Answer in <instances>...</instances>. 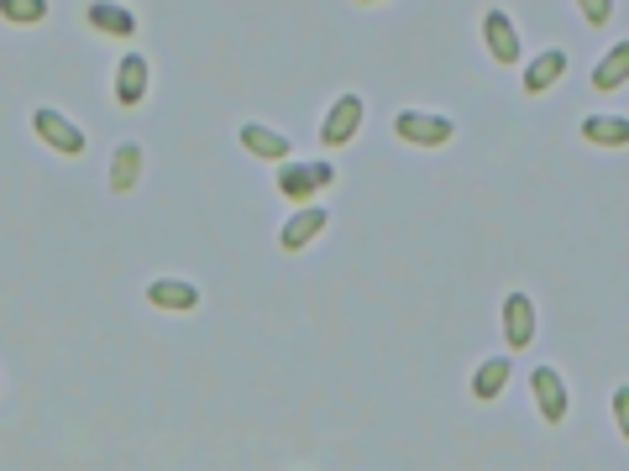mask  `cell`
Wrapping results in <instances>:
<instances>
[{"label":"cell","mask_w":629,"mask_h":471,"mask_svg":"<svg viewBox=\"0 0 629 471\" xmlns=\"http://www.w3.org/2000/svg\"><path fill=\"white\" fill-rule=\"evenodd\" d=\"M393 137L410 142V147H446L456 137V126L446 116H431V111H399L393 116Z\"/></svg>","instance_id":"6da1fadb"},{"label":"cell","mask_w":629,"mask_h":471,"mask_svg":"<svg viewBox=\"0 0 629 471\" xmlns=\"http://www.w3.org/2000/svg\"><path fill=\"white\" fill-rule=\"evenodd\" d=\"M32 132L42 137V147H53V153H63V157H79L84 147H90V137L79 132L74 121L63 116V111H48V105L32 116Z\"/></svg>","instance_id":"7a4b0ae2"},{"label":"cell","mask_w":629,"mask_h":471,"mask_svg":"<svg viewBox=\"0 0 629 471\" xmlns=\"http://www.w3.org/2000/svg\"><path fill=\"white\" fill-rule=\"evenodd\" d=\"M331 184H336L331 163H289V168L278 174L283 199H310V195H320V189H331Z\"/></svg>","instance_id":"3957f363"},{"label":"cell","mask_w":629,"mask_h":471,"mask_svg":"<svg viewBox=\"0 0 629 471\" xmlns=\"http://www.w3.org/2000/svg\"><path fill=\"white\" fill-rule=\"evenodd\" d=\"M357 126H362V95H336V105L320 121V142L326 147H347L357 137Z\"/></svg>","instance_id":"277c9868"},{"label":"cell","mask_w":629,"mask_h":471,"mask_svg":"<svg viewBox=\"0 0 629 471\" xmlns=\"http://www.w3.org/2000/svg\"><path fill=\"white\" fill-rule=\"evenodd\" d=\"M530 388H535V409L546 414V425H561L567 419V383H561V373L556 367H535Z\"/></svg>","instance_id":"5b68a950"},{"label":"cell","mask_w":629,"mask_h":471,"mask_svg":"<svg viewBox=\"0 0 629 471\" xmlns=\"http://www.w3.org/2000/svg\"><path fill=\"white\" fill-rule=\"evenodd\" d=\"M535 341V304L530 294H509L504 299V346L509 352H525Z\"/></svg>","instance_id":"8992f818"},{"label":"cell","mask_w":629,"mask_h":471,"mask_svg":"<svg viewBox=\"0 0 629 471\" xmlns=\"http://www.w3.org/2000/svg\"><path fill=\"white\" fill-rule=\"evenodd\" d=\"M147 100V59L142 53H121L116 63V105L121 111H137Z\"/></svg>","instance_id":"52a82bcc"},{"label":"cell","mask_w":629,"mask_h":471,"mask_svg":"<svg viewBox=\"0 0 629 471\" xmlns=\"http://www.w3.org/2000/svg\"><path fill=\"white\" fill-rule=\"evenodd\" d=\"M483 42H488V59L493 63H519V32H514V21L504 11H488L483 17Z\"/></svg>","instance_id":"ba28073f"},{"label":"cell","mask_w":629,"mask_h":471,"mask_svg":"<svg viewBox=\"0 0 629 471\" xmlns=\"http://www.w3.org/2000/svg\"><path fill=\"white\" fill-rule=\"evenodd\" d=\"M326 210H320V205H305V210H295V220H283V231H278V247H283V252H299V247H310L314 236L326 231Z\"/></svg>","instance_id":"9c48e42d"},{"label":"cell","mask_w":629,"mask_h":471,"mask_svg":"<svg viewBox=\"0 0 629 471\" xmlns=\"http://www.w3.org/2000/svg\"><path fill=\"white\" fill-rule=\"evenodd\" d=\"M236 137H241V147H247L252 157H268V163H283V157H289V147H295V142L283 137V132L262 126V121H247V126H241Z\"/></svg>","instance_id":"30bf717a"},{"label":"cell","mask_w":629,"mask_h":471,"mask_svg":"<svg viewBox=\"0 0 629 471\" xmlns=\"http://www.w3.org/2000/svg\"><path fill=\"white\" fill-rule=\"evenodd\" d=\"M147 304H157V310H174V314H189L199 304V289H195V283H184V278H157L153 289H147Z\"/></svg>","instance_id":"8fae6325"},{"label":"cell","mask_w":629,"mask_h":471,"mask_svg":"<svg viewBox=\"0 0 629 471\" xmlns=\"http://www.w3.org/2000/svg\"><path fill=\"white\" fill-rule=\"evenodd\" d=\"M561 74H567V53H561V48H546V53L525 69V95H546Z\"/></svg>","instance_id":"7c38bea8"},{"label":"cell","mask_w":629,"mask_h":471,"mask_svg":"<svg viewBox=\"0 0 629 471\" xmlns=\"http://www.w3.org/2000/svg\"><path fill=\"white\" fill-rule=\"evenodd\" d=\"M625 78H629V42H613L609 53H604V63L592 69V90H598V95H613Z\"/></svg>","instance_id":"4fadbf2b"},{"label":"cell","mask_w":629,"mask_h":471,"mask_svg":"<svg viewBox=\"0 0 629 471\" xmlns=\"http://www.w3.org/2000/svg\"><path fill=\"white\" fill-rule=\"evenodd\" d=\"M84 17H90V27L105 32V38H137V17H132L126 6H105V0H100V6H90Z\"/></svg>","instance_id":"5bb4252c"},{"label":"cell","mask_w":629,"mask_h":471,"mask_svg":"<svg viewBox=\"0 0 629 471\" xmlns=\"http://www.w3.org/2000/svg\"><path fill=\"white\" fill-rule=\"evenodd\" d=\"M137 178H142V147L137 142H121L111 153V189L126 195V189H137Z\"/></svg>","instance_id":"9a60e30c"},{"label":"cell","mask_w":629,"mask_h":471,"mask_svg":"<svg viewBox=\"0 0 629 471\" xmlns=\"http://www.w3.org/2000/svg\"><path fill=\"white\" fill-rule=\"evenodd\" d=\"M509 388V356H488L477 373H472V398H483V404H493L498 393Z\"/></svg>","instance_id":"2e32d148"},{"label":"cell","mask_w":629,"mask_h":471,"mask_svg":"<svg viewBox=\"0 0 629 471\" xmlns=\"http://www.w3.org/2000/svg\"><path fill=\"white\" fill-rule=\"evenodd\" d=\"M582 142H592V147H625L629 121L625 116H588L582 121Z\"/></svg>","instance_id":"e0dca14e"},{"label":"cell","mask_w":629,"mask_h":471,"mask_svg":"<svg viewBox=\"0 0 629 471\" xmlns=\"http://www.w3.org/2000/svg\"><path fill=\"white\" fill-rule=\"evenodd\" d=\"M0 17L11 27H32V21L48 17V0H0Z\"/></svg>","instance_id":"ac0fdd59"},{"label":"cell","mask_w":629,"mask_h":471,"mask_svg":"<svg viewBox=\"0 0 629 471\" xmlns=\"http://www.w3.org/2000/svg\"><path fill=\"white\" fill-rule=\"evenodd\" d=\"M577 11H582V21H588V27H604V21L613 17V0H582Z\"/></svg>","instance_id":"d6986e66"},{"label":"cell","mask_w":629,"mask_h":471,"mask_svg":"<svg viewBox=\"0 0 629 471\" xmlns=\"http://www.w3.org/2000/svg\"><path fill=\"white\" fill-rule=\"evenodd\" d=\"M613 425L619 435H629V388H613Z\"/></svg>","instance_id":"ffe728a7"}]
</instances>
